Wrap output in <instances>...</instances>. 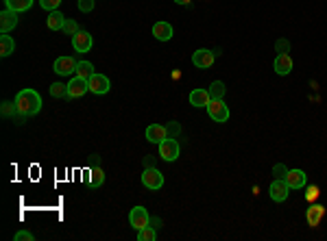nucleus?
Here are the masks:
<instances>
[{
    "mask_svg": "<svg viewBox=\"0 0 327 241\" xmlns=\"http://www.w3.org/2000/svg\"><path fill=\"white\" fill-rule=\"evenodd\" d=\"M13 102L17 107V113L24 116V118L37 116L39 109H41V96L35 92V89H31V87H28V89H20Z\"/></svg>",
    "mask_w": 327,
    "mask_h": 241,
    "instance_id": "f257e3e1",
    "label": "nucleus"
},
{
    "mask_svg": "<svg viewBox=\"0 0 327 241\" xmlns=\"http://www.w3.org/2000/svg\"><path fill=\"white\" fill-rule=\"evenodd\" d=\"M179 152H181V148L175 137H166V139L159 143V156H162L164 161H168V163L179 159Z\"/></svg>",
    "mask_w": 327,
    "mask_h": 241,
    "instance_id": "f03ea898",
    "label": "nucleus"
},
{
    "mask_svg": "<svg viewBox=\"0 0 327 241\" xmlns=\"http://www.w3.org/2000/svg\"><path fill=\"white\" fill-rule=\"evenodd\" d=\"M142 185L146 187V189L151 191H157L164 187V174L157 170V167H146L144 172H142Z\"/></svg>",
    "mask_w": 327,
    "mask_h": 241,
    "instance_id": "7ed1b4c3",
    "label": "nucleus"
},
{
    "mask_svg": "<svg viewBox=\"0 0 327 241\" xmlns=\"http://www.w3.org/2000/svg\"><path fill=\"white\" fill-rule=\"evenodd\" d=\"M207 116H210L214 122L225 124L229 120V109H227V105H225L223 100H212L210 105H207Z\"/></svg>",
    "mask_w": 327,
    "mask_h": 241,
    "instance_id": "20e7f679",
    "label": "nucleus"
},
{
    "mask_svg": "<svg viewBox=\"0 0 327 241\" xmlns=\"http://www.w3.org/2000/svg\"><path fill=\"white\" fill-rule=\"evenodd\" d=\"M129 224L133 226L135 231H140V228L151 224V215H148V211L144 207H133L129 213Z\"/></svg>",
    "mask_w": 327,
    "mask_h": 241,
    "instance_id": "39448f33",
    "label": "nucleus"
},
{
    "mask_svg": "<svg viewBox=\"0 0 327 241\" xmlns=\"http://www.w3.org/2000/svg\"><path fill=\"white\" fill-rule=\"evenodd\" d=\"M214 59H216L214 50H207V48H199V50L192 52V63L196 65V68H201V70L212 68V65H214Z\"/></svg>",
    "mask_w": 327,
    "mask_h": 241,
    "instance_id": "423d86ee",
    "label": "nucleus"
},
{
    "mask_svg": "<svg viewBox=\"0 0 327 241\" xmlns=\"http://www.w3.org/2000/svg\"><path fill=\"white\" fill-rule=\"evenodd\" d=\"M94 46V39L92 35L87 31H79L76 35H72V48L74 52H81V55H85V52H90Z\"/></svg>",
    "mask_w": 327,
    "mask_h": 241,
    "instance_id": "0eeeda50",
    "label": "nucleus"
},
{
    "mask_svg": "<svg viewBox=\"0 0 327 241\" xmlns=\"http://www.w3.org/2000/svg\"><path fill=\"white\" fill-rule=\"evenodd\" d=\"M269 191H271V200L284 202V200L288 198V194H290V187H288V183H286L284 178H275V180L271 183Z\"/></svg>",
    "mask_w": 327,
    "mask_h": 241,
    "instance_id": "6e6552de",
    "label": "nucleus"
},
{
    "mask_svg": "<svg viewBox=\"0 0 327 241\" xmlns=\"http://www.w3.org/2000/svg\"><path fill=\"white\" fill-rule=\"evenodd\" d=\"M87 85H90V92L96 94V96H105L111 89V83H109V78H107L105 74H94V76H90Z\"/></svg>",
    "mask_w": 327,
    "mask_h": 241,
    "instance_id": "1a4fd4ad",
    "label": "nucleus"
},
{
    "mask_svg": "<svg viewBox=\"0 0 327 241\" xmlns=\"http://www.w3.org/2000/svg\"><path fill=\"white\" fill-rule=\"evenodd\" d=\"M76 63L79 61H74L72 57H59L55 65H52V70H55L59 76H72V74H76Z\"/></svg>",
    "mask_w": 327,
    "mask_h": 241,
    "instance_id": "9d476101",
    "label": "nucleus"
},
{
    "mask_svg": "<svg viewBox=\"0 0 327 241\" xmlns=\"http://www.w3.org/2000/svg\"><path fill=\"white\" fill-rule=\"evenodd\" d=\"M87 92H90V85H87L85 78L81 76H72L68 83V96L70 98H81V96H85Z\"/></svg>",
    "mask_w": 327,
    "mask_h": 241,
    "instance_id": "9b49d317",
    "label": "nucleus"
},
{
    "mask_svg": "<svg viewBox=\"0 0 327 241\" xmlns=\"http://www.w3.org/2000/svg\"><path fill=\"white\" fill-rule=\"evenodd\" d=\"M166 137H168V128L166 126H162V124H151L146 128V141H151V143H162Z\"/></svg>",
    "mask_w": 327,
    "mask_h": 241,
    "instance_id": "f8f14e48",
    "label": "nucleus"
},
{
    "mask_svg": "<svg viewBox=\"0 0 327 241\" xmlns=\"http://www.w3.org/2000/svg\"><path fill=\"white\" fill-rule=\"evenodd\" d=\"M153 35H155L157 41H170L172 35H175V28H172L170 22H155L153 24Z\"/></svg>",
    "mask_w": 327,
    "mask_h": 241,
    "instance_id": "ddd939ff",
    "label": "nucleus"
},
{
    "mask_svg": "<svg viewBox=\"0 0 327 241\" xmlns=\"http://www.w3.org/2000/svg\"><path fill=\"white\" fill-rule=\"evenodd\" d=\"M210 102H212V96L207 89H192V92H190V105L196 107V109H203V107L207 109Z\"/></svg>",
    "mask_w": 327,
    "mask_h": 241,
    "instance_id": "4468645a",
    "label": "nucleus"
},
{
    "mask_svg": "<svg viewBox=\"0 0 327 241\" xmlns=\"http://www.w3.org/2000/svg\"><path fill=\"white\" fill-rule=\"evenodd\" d=\"M273 68H275V74L286 76L293 72V57L290 55H277L275 61H273Z\"/></svg>",
    "mask_w": 327,
    "mask_h": 241,
    "instance_id": "2eb2a0df",
    "label": "nucleus"
},
{
    "mask_svg": "<svg viewBox=\"0 0 327 241\" xmlns=\"http://www.w3.org/2000/svg\"><path fill=\"white\" fill-rule=\"evenodd\" d=\"M17 26V13L11 9H4L0 13V33H9Z\"/></svg>",
    "mask_w": 327,
    "mask_h": 241,
    "instance_id": "dca6fc26",
    "label": "nucleus"
},
{
    "mask_svg": "<svg viewBox=\"0 0 327 241\" xmlns=\"http://www.w3.org/2000/svg\"><path fill=\"white\" fill-rule=\"evenodd\" d=\"M323 218H325V207L323 204H312V207L306 211V220L312 228H317L321 222H323Z\"/></svg>",
    "mask_w": 327,
    "mask_h": 241,
    "instance_id": "f3484780",
    "label": "nucleus"
},
{
    "mask_svg": "<svg viewBox=\"0 0 327 241\" xmlns=\"http://www.w3.org/2000/svg\"><path fill=\"white\" fill-rule=\"evenodd\" d=\"M286 183H288L290 189H301V187H306V183H308L306 172H303V170H288Z\"/></svg>",
    "mask_w": 327,
    "mask_h": 241,
    "instance_id": "a211bd4d",
    "label": "nucleus"
},
{
    "mask_svg": "<svg viewBox=\"0 0 327 241\" xmlns=\"http://www.w3.org/2000/svg\"><path fill=\"white\" fill-rule=\"evenodd\" d=\"M65 24V15L59 13V11H50L48 17H46V26L50 28V31H61Z\"/></svg>",
    "mask_w": 327,
    "mask_h": 241,
    "instance_id": "6ab92c4d",
    "label": "nucleus"
},
{
    "mask_svg": "<svg viewBox=\"0 0 327 241\" xmlns=\"http://www.w3.org/2000/svg\"><path fill=\"white\" fill-rule=\"evenodd\" d=\"M13 50H15V41L11 35L7 33H2L0 35V57H9V55H13Z\"/></svg>",
    "mask_w": 327,
    "mask_h": 241,
    "instance_id": "aec40b11",
    "label": "nucleus"
},
{
    "mask_svg": "<svg viewBox=\"0 0 327 241\" xmlns=\"http://www.w3.org/2000/svg\"><path fill=\"white\" fill-rule=\"evenodd\" d=\"M4 4H7V9L15 11V13H22V11L31 9L33 0H4Z\"/></svg>",
    "mask_w": 327,
    "mask_h": 241,
    "instance_id": "412c9836",
    "label": "nucleus"
},
{
    "mask_svg": "<svg viewBox=\"0 0 327 241\" xmlns=\"http://www.w3.org/2000/svg\"><path fill=\"white\" fill-rule=\"evenodd\" d=\"M96 72H94V65L90 61H79L76 63V74L74 76H81L85 78V81H90V76H94Z\"/></svg>",
    "mask_w": 327,
    "mask_h": 241,
    "instance_id": "4be33fe9",
    "label": "nucleus"
},
{
    "mask_svg": "<svg viewBox=\"0 0 327 241\" xmlns=\"http://www.w3.org/2000/svg\"><path fill=\"white\" fill-rule=\"evenodd\" d=\"M207 92H210L212 100H223V98H225V92H227V87H225L223 81H214Z\"/></svg>",
    "mask_w": 327,
    "mask_h": 241,
    "instance_id": "5701e85b",
    "label": "nucleus"
},
{
    "mask_svg": "<svg viewBox=\"0 0 327 241\" xmlns=\"http://www.w3.org/2000/svg\"><path fill=\"white\" fill-rule=\"evenodd\" d=\"M105 183V172L100 170V167H94L90 172V187L92 189H98V187H103Z\"/></svg>",
    "mask_w": 327,
    "mask_h": 241,
    "instance_id": "b1692460",
    "label": "nucleus"
},
{
    "mask_svg": "<svg viewBox=\"0 0 327 241\" xmlns=\"http://www.w3.org/2000/svg\"><path fill=\"white\" fill-rule=\"evenodd\" d=\"M48 92L52 98H70L68 96V85H63V83H52L48 87Z\"/></svg>",
    "mask_w": 327,
    "mask_h": 241,
    "instance_id": "393cba45",
    "label": "nucleus"
},
{
    "mask_svg": "<svg viewBox=\"0 0 327 241\" xmlns=\"http://www.w3.org/2000/svg\"><path fill=\"white\" fill-rule=\"evenodd\" d=\"M155 237H157V233L153 226H144L138 231V241H155Z\"/></svg>",
    "mask_w": 327,
    "mask_h": 241,
    "instance_id": "a878e982",
    "label": "nucleus"
},
{
    "mask_svg": "<svg viewBox=\"0 0 327 241\" xmlns=\"http://www.w3.org/2000/svg\"><path fill=\"white\" fill-rule=\"evenodd\" d=\"M319 198H321V187H319V185L306 187V200H308V202H317Z\"/></svg>",
    "mask_w": 327,
    "mask_h": 241,
    "instance_id": "bb28decb",
    "label": "nucleus"
},
{
    "mask_svg": "<svg viewBox=\"0 0 327 241\" xmlns=\"http://www.w3.org/2000/svg\"><path fill=\"white\" fill-rule=\"evenodd\" d=\"M61 31H63L65 35H76V33L81 31V28H79V24H76L74 20H65V24H63Z\"/></svg>",
    "mask_w": 327,
    "mask_h": 241,
    "instance_id": "cd10ccee",
    "label": "nucleus"
},
{
    "mask_svg": "<svg viewBox=\"0 0 327 241\" xmlns=\"http://www.w3.org/2000/svg\"><path fill=\"white\" fill-rule=\"evenodd\" d=\"M59 4H61V0H39V7L46 9L50 13V11H57Z\"/></svg>",
    "mask_w": 327,
    "mask_h": 241,
    "instance_id": "c85d7f7f",
    "label": "nucleus"
},
{
    "mask_svg": "<svg viewBox=\"0 0 327 241\" xmlns=\"http://www.w3.org/2000/svg\"><path fill=\"white\" fill-rule=\"evenodd\" d=\"M15 113H17L15 102H2V116L4 118H13Z\"/></svg>",
    "mask_w": 327,
    "mask_h": 241,
    "instance_id": "c756f323",
    "label": "nucleus"
},
{
    "mask_svg": "<svg viewBox=\"0 0 327 241\" xmlns=\"http://www.w3.org/2000/svg\"><path fill=\"white\" fill-rule=\"evenodd\" d=\"M275 50L279 52V55H288L290 52V41L288 39H277L275 41Z\"/></svg>",
    "mask_w": 327,
    "mask_h": 241,
    "instance_id": "7c9ffc66",
    "label": "nucleus"
},
{
    "mask_svg": "<svg viewBox=\"0 0 327 241\" xmlns=\"http://www.w3.org/2000/svg\"><path fill=\"white\" fill-rule=\"evenodd\" d=\"M286 174H288V167L286 165H284V163H275V167H273V176L286 180Z\"/></svg>",
    "mask_w": 327,
    "mask_h": 241,
    "instance_id": "2f4dec72",
    "label": "nucleus"
},
{
    "mask_svg": "<svg viewBox=\"0 0 327 241\" xmlns=\"http://www.w3.org/2000/svg\"><path fill=\"white\" fill-rule=\"evenodd\" d=\"M94 0H79V11H83V13H90V11H94Z\"/></svg>",
    "mask_w": 327,
    "mask_h": 241,
    "instance_id": "473e14b6",
    "label": "nucleus"
},
{
    "mask_svg": "<svg viewBox=\"0 0 327 241\" xmlns=\"http://www.w3.org/2000/svg\"><path fill=\"white\" fill-rule=\"evenodd\" d=\"M166 128H168V132H170V137H175V139H177V137H179V132H181V126H179V124H177V122H170L168 126H166Z\"/></svg>",
    "mask_w": 327,
    "mask_h": 241,
    "instance_id": "72a5a7b5",
    "label": "nucleus"
},
{
    "mask_svg": "<svg viewBox=\"0 0 327 241\" xmlns=\"http://www.w3.org/2000/svg\"><path fill=\"white\" fill-rule=\"evenodd\" d=\"M15 241H33V235L28 233V231H20V233H15Z\"/></svg>",
    "mask_w": 327,
    "mask_h": 241,
    "instance_id": "f704fd0d",
    "label": "nucleus"
},
{
    "mask_svg": "<svg viewBox=\"0 0 327 241\" xmlns=\"http://www.w3.org/2000/svg\"><path fill=\"white\" fill-rule=\"evenodd\" d=\"M146 167H155V159H151V156H148V159H146Z\"/></svg>",
    "mask_w": 327,
    "mask_h": 241,
    "instance_id": "c9c22d12",
    "label": "nucleus"
},
{
    "mask_svg": "<svg viewBox=\"0 0 327 241\" xmlns=\"http://www.w3.org/2000/svg\"><path fill=\"white\" fill-rule=\"evenodd\" d=\"M175 2H177V4H190L192 0H175Z\"/></svg>",
    "mask_w": 327,
    "mask_h": 241,
    "instance_id": "e433bc0d",
    "label": "nucleus"
}]
</instances>
